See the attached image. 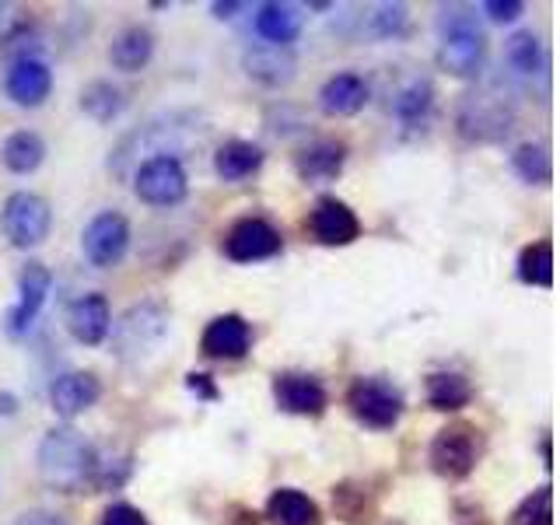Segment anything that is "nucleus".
I'll return each instance as SVG.
<instances>
[{"instance_id": "13", "label": "nucleus", "mask_w": 560, "mask_h": 525, "mask_svg": "<svg viewBox=\"0 0 560 525\" xmlns=\"http://www.w3.org/2000/svg\"><path fill=\"white\" fill-rule=\"evenodd\" d=\"M270 389L277 410L291 417H323L329 407L326 385L308 372H277Z\"/></svg>"}, {"instance_id": "23", "label": "nucleus", "mask_w": 560, "mask_h": 525, "mask_svg": "<svg viewBox=\"0 0 560 525\" xmlns=\"http://www.w3.org/2000/svg\"><path fill=\"white\" fill-rule=\"evenodd\" d=\"M154 57V35L144 25H130L122 28L116 39L109 43V63L119 74H140Z\"/></svg>"}, {"instance_id": "9", "label": "nucleus", "mask_w": 560, "mask_h": 525, "mask_svg": "<svg viewBox=\"0 0 560 525\" xmlns=\"http://www.w3.org/2000/svg\"><path fill=\"white\" fill-rule=\"evenodd\" d=\"M130 221L119 214V210H98V214L84 224L81 232V253L84 259L98 270H113L119 267L130 253Z\"/></svg>"}, {"instance_id": "39", "label": "nucleus", "mask_w": 560, "mask_h": 525, "mask_svg": "<svg viewBox=\"0 0 560 525\" xmlns=\"http://www.w3.org/2000/svg\"><path fill=\"white\" fill-rule=\"evenodd\" d=\"M14 525H67V522L60 515H52V512H25Z\"/></svg>"}, {"instance_id": "38", "label": "nucleus", "mask_w": 560, "mask_h": 525, "mask_svg": "<svg viewBox=\"0 0 560 525\" xmlns=\"http://www.w3.org/2000/svg\"><path fill=\"white\" fill-rule=\"evenodd\" d=\"M455 525H490V518H487V512L480 504L455 501Z\"/></svg>"}, {"instance_id": "31", "label": "nucleus", "mask_w": 560, "mask_h": 525, "mask_svg": "<svg viewBox=\"0 0 560 525\" xmlns=\"http://www.w3.org/2000/svg\"><path fill=\"white\" fill-rule=\"evenodd\" d=\"M434 109V84L428 78H413L410 84H402L393 95V116L407 127L424 122Z\"/></svg>"}, {"instance_id": "3", "label": "nucleus", "mask_w": 560, "mask_h": 525, "mask_svg": "<svg viewBox=\"0 0 560 525\" xmlns=\"http://www.w3.org/2000/svg\"><path fill=\"white\" fill-rule=\"evenodd\" d=\"M515 130V105L498 88H472L455 109V133L469 144H501Z\"/></svg>"}, {"instance_id": "29", "label": "nucleus", "mask_w": 560, "mask_h": 525, "mask_svg": "<svg viewBox=\"0 0 560 525\" xmlns=\"http://www.w3.org/2000/svg\"><path fill=\"white\" fill-rule=\"evenodd\" d=\"M122 109H127V98H122V88H116L113 81L98 78L81 88V113L102 122V127H109L113 119H119Z\"/></svg>"}, {"instance_id": "2", "label": "nucleus", "mask_w": 560, "mask_h": 525, "mask_svg": "<svg viewBox=\"0 0 560 525\" xmlns=\"http://www.w3.org/2000/svg\"><path fill=\"white\" fill-rule=\"evenodd\" d=\"M487 63V32L469 8H442L438 14V67L448 78L477 81Z\"/></svg>"}, {"instance_id": "42", "label": "nucleus", "mask_w": 560, "mask_h": 525, "mask_svg": "<svg viewBox=\"0 0 560 525\" xmlns=\"http://www.w3.org/2000/svg\"><path fill=\"white\" fill-rule=\"evenodd\" d=\"M539 455H542V466H553V452H550V434H542L539 438Z\"/></svg>"}, {"instance_id": "8", "label": "nucleus", "mask_w": 560, "mask_h": 525, "mask_svg": "<svg viewBox=\"0 0 560 525\" xmlns=\"http://www.w3.org/2000/svg\"><path fill=\"white\" fill-rule=\"evenodd\" d=\"M133 192L148 207H175L186 200L189 175L179 154H154L133 172Z\"/></svg>"}, {"instance_id": "43", "label": "nucleus", "mask_w": 560, "mask_h": 525, "mask_svg": "<svg viewBox=\"0 0 560 525\" xmlns=\"http://www.w3.org/2000/svg\"><path fill=\"white\" fill-rule=\"evenodd\" d=\"M0 413H14V396L0 393Z\"/></svg>"}, {"instance_id": "12", "label": "nucleus", "mask_w": 560, "mask_h": 525, "mask_svg": "<svg viewBox=\"0 0 560 525\" xmlns=\"http://www.w3.org/2000/svg\"><path fill=\"white\" fill-rule=\"evenodd\" d=\"M305 232L329 249H343V245L361 238V218L354 207L337 200V197H319L305 218Z\"/></svg>"}, {"instance_id": "27", "label": "nucleus", "mask_w": 560, "mask_h": 525, "mask_svg": "<svg viewBox=\"0 0 560 525\" xmlns=\"http://www.w3.org/2000/svg\"><path fill=\"white\" fill-rule=\"evenodd\" d=\"M428 407L438 413H459L472 402V382L463 372H434L428 375Z\"/></svg>"}, {"instance_id": "4", "label": "nucleus", "mask_w": 560, "mask_h": 525, "mask_svg": "<svg viewBox=\"0 0 560 525\" xmlns=\"http://www.w3.org/2000/svg\"><path fill=\"white\" fill-rule=\"evenodd\" d=\"M172 315L162 302H140L127 308V315L109 329L113 337V354L119 361H144L151 358L162 340L168 337Z\"/></svg>"}, {"instance_id": "30", "label": "nucleus", "mask_w": 560, "mask_h": 525, "mask_svg": "<svg viewBox=\"0 0 560 525\" xmlns=\"http://www.w3.org/2000/svg\"><path fill=\"white\" fill-rule=\"evenodd\" d=\"M512 172L529 186H550L553 183V154L539 140H525L512 151Z\"/></svg>"}, {"instance_id": "37", "label": "nucleus", "mask_w": 560, "mask_h": 525, "mask_svg": "<svg viewBox=\"0 0 560 525\" xmlns=\"http://www.w3.org/2000/svg\"><path fill=\"white\" fill-rule=\"evenodd\" d=\"M186 389L197 396V399H207V402H214L221 399V389H218V382L210 378L207 372H189L186 375Z\"/></svg>"}, {"instance_id": "36", "label": "nucleus", "mask_w": 560, "mask_h": 525, "mask_svg": "<svg viewBox=\"0 0 560 525\" xmlns=\"http://www.w3.org/2000/svg\"><path fill=\"white\" fill-rule=\"evenodd\" d=\"M522 11H525L522 0H487V4H483V14L494 25H512V22H518Z\"/></svg>"}, {"instance_id": "26", "label": "nucleus", "mask_w": 560, "mask_h": 525, "mask_svg": "<svg viewBox=\"0 0 560 525\" xmlns=\"http://www.w3.org/2000/svg\"><path fill=\"white\" fill-rule=\"evenodd\" d=\"M504 63L525 81L547 78V49H542V39L533 28L515 32L512 39L504 43Z\"/></svg>"}, {"instance_id": "35", "label": "nucleus", "mask_w": 560, "mask_h": 525, "mask_svg": "<svg viewBox=\"0 0 560 525\" xmlns=\"http://www.w3.org/2000/svg\"><path fill=\"white\" fill-rule=\"evenodd\" d=\"M98 525H151V522H148V515L140 512L137 504H130V501H113L102 512Z\"/></svg>"}, {"instance_id": "17", "label": "nucleus", "mask_w": 560, "mask_h": 525, "mask_svg": "<svg viewBox=\"0 0 560 525\" xmlns=\"http://www.w3.org/2000/svg\"><path fill=\"white\" fill-rule=\"evenodd\" d=\"M67 329L81 347H102L113 329V308L102 291H88L67 308Z\"/></svg>"}, {"instance_id": "18", "label": "nucleus", "mask_w": 560, "mask_h": 525, "mask_svg": "<svg viewBox=\"0 0 560 525\" xmlns=\"http://www.w3.org/2000/svg\"><path fill=\"white\" fill-rule=\"evenodd\" d=\"M242 70L262 88H288L298 78V57L291 46L256 43L242 52Z\"/></svg>"}, {"instance_id": "14", "label": "nucleus", "mask_w": 560, "mask_h": 525, "mask_svg": "<svg viewBox=\"0 0 560 525\" xmlns=\"http://www.w3.org/2000/svg\"><path fill=\"white\" fill-rule=\"evenodd\" d=\"M253 350V326L238 312L214 315L200 332V354L210 361H242Z\"/></svg>"}, {"instance_id": "5", "label": "nucleus", "mask_w": 560, "mask_h": 525, "mask_svg": "<svg viewBox=\"0 0 560 525\" xmlns=\"http://www.w3.org/2000/svg\"><path fill=\"white\" fill-rule=\"evenodd\" d=\"M428 463L442 480H469L480 463V428L469 420H448V424L431 438Z\"/></svg>"}, {"instance_id": "25", "label": "nucleus", "mask_w": 560, "mask_h": 525, "mask_svg": "<svg viewBox=\"0 0 560 525\" xmlns=\"http://www.w3.org/2000/svg\"><path fill=\"white\" fill-rule=\"evenodd\" d=\"M262 148L253 144V140H224V144L214 151V172L221 183H242L256 175L262 168Z\"/></svg>"}, {"instance_id": "22", "label": "nucleus", "mask_w": 560, "mask_h": 525, "mask_svg": "<svg viewBox=\"0 0 560 525\" xmlns=\"http://www.w3.org/2000/svg\"><path fill=\"white\" fill-rule=\"evenodd\" d=\"M332 515L343 525H372L378 518V498L361 480L332 483Z\"/></svg>"}, {"instance_id": "33", "label": "nucleus", "mask_w": 560, "mask_h": 525, "mask_svg": "<svg viewBox=\"0 0 560 525\" xmlns=\"http://www.w3.org/2000/svg\"><path fill=\"white\" fill-rule=\"evenodd\" d=\"M508 525H553V487L542 483L533 490V494H525L515 504Z\"/></svg>"}, {"instance_id": "1", "label": "nucleus", "mask_w": 560, "mask_h": 525, "mask_svg": "<svg viewBox=\"0 0 560 525\" xmlns=\"http://www.w3.org/2000/svg\"><path fill=\"white\" fill-rule=\"evenodd\" d=\"M95 466H98V452L88 438L70 428H49L43 434L39 448H35V469H39V480L57 490V494H92L95 490Z\"/></svg>"}, {"instance_id": "11", "label": "nucleus", "mask_w": 560, "mask_h": 525, "mask_svg": "<svg viewBox=\"0 0 560 525\" xmlns=\"http://www.w3.org/2000/svg\"><path fill=\"white\" fill-rule=\"evenodd\" d=\"M284 249V235L267 218H238L224 235V256L232 262H262Z\"/></svg>"}, {"instance_id": "10", "label": "nucleus", "mask_w": 560, "mask_h": 525, "mask_svg": "<svg viewBox=\"0 0 560 525\" xmlns=\"http://www.w3.org/2000/svg\"><path fill=\"white\" fill-rule=\"evenodd\" d=\"M49 291H52L49 267L39 259H28L22 267V273H18V302H14V308L8 312V319H4L8 337H14V340L25 337V332L32 329V323L39 319Z\"/></svg>"}, {"instance_id": "41", "label": "nucleus", "mask_w": 560, "mask_h": 525, "mask_svg": "<svg viewBox=\"0 0 560 525\" xmlns=\"http://www.w3.org/2000/svg\"><path fill=\"white\" fill-rule=\"evenodd\" d=\"M245 4H221V0H218V4H210V11H214V18H221V22H224V18H235V11H242Z\"/></svg>"}, {"instance_id": "24", "label": "nucleus", "mask_w": 560, "mask_h": 525, "mask_svg": "<svg viewBox=\"0 0 560 525\" xmlns=\"http://www.w3.org/2000/svg\"><path fill=\"white\" fill-rule=\"evenodd\" d=\"M256 35L270 46H291L298 35H302V14H298L294 4H277V0H267V4L256 8Z\"/></svg>"}, {"instance_id": "21", "label": "nucleus", "mask_w": 560, "mask_h": 525, "mask_svg": "<svg viewBox=\"0 0 560 525\" xmlns=\"http://www.w3.org/2000/svg\"><path fill=\"white\" fill-rule=\"evenodd\" d=\"M262 518L270 525H323V508L298 487H277L267 498Z\"/></svg>"}, {"instance_id": "20", "label": "nucleus", "mask_w": 560, "mask_h": 525, "mask_svg": "<svg viewBox=\"0 0 560 525\" xmlns=\"http://www.w3.org/2000/svg\"><path fill=\"white\" fill-rule=\"evenodd\" d=\"M368 98H372V88L354 70H340V74L326 78V84L319 88V109L332 119L358 116Z\"/></svg>"}, {"instance_id": "15", "label": "nucleus", "mask_w": 560, "mask_h": 525, "mask_svg": "<svg viewBox=\"0 0 560 525\" xmlns=\"http://www.w3.org/2000/svg\"><path fill=\"white\" fill-rule=\"evenodd\" d=\"M4 95L18 109H39L52 95V67L43 57H14L4 70Z\"/></svg>"}, {"instance_id": "34", "label": "nucleus", "mask_w": 560, "mask_h": 525, "mask_svg": "<svg viewBox=\"0 0 560 525\" xmlns=\"http://www.w3.org/2000/svg\"><path fill=\"white\" fill-rule=\"evenodd\" d=\"M368 28H372L378 39H402L410 32V8L407 4H378L368 14Z\"/></svg>"}, {"instance_id": "7", "label": "nucleus", "mask_w": 560, "mask_h": 525, "mask_svg": "<svg viewBox=\"0 0 560 525\" xmlns=\"http://www.w3.org/2000/svg\"><path fill=\"white\" fill-rule=\"evenodd\" d=\"M0 228L14 249H39L52 232V207L46 197L32 189H18L4 200L0 210Z\"/></svg>"}, {"instance_id": "16", "label": "nucleus", "mask_w": 560, "mask_h": 525, "mask_svg": "<svg viewBox=\"0 0 560 525\" xmlns=\"http://www.w3.org/2000/svg\"><path fill=\"white\" fill-rule=\"evenodd\" d=\"M347 165V144L332 137H319L294 154V172L305 186H329L343 175Z\"/></svg>"}, {"instance_id": "32", "label": "nucleus", "mask_w": 560, "mask_h": 525, "mask_svg": "<svg viewBox=\"0 0 560 525\" xmlns=\"http://www.w3.org/2000/svg\"><path fill=\"white\" fill-rule=\"evenodd\" d=\"M518 280L529 288H553V242L539 238L518 253Z\"/></svg>"}, {"instance_id": "40", "label": "nucleus", "mask_w": 560, "mask_h": 525, "mask_svg": "<svg viewBox=\"0 0 560 525\" xmlns=\"http://www.w3.org/2000/svg\"><path fill=\"white\" fill-rule=\"evenodd\" d=\"M14 28H18V14H14V4H0V43H4Z\"/></svg>"}, {"instance_id": "19", "label": "nucleus", "mask_w": 560, "mask_h": 525, "mask_svg": "<svg viewBox=\"0 0 560 525\" xmlns=\"http://www.w3.org/2000/svg\"><path fill=\"white\" fill-rule=\"evenodd\" d=\"M102 399V382L95 372H63L49 385V402L63 420H74L78 413L92 410Z\"/></svg>"}, {"instance_id": "28", "label": "nucleus", "mask_w": 560, "mask_h": 525, "mask_svg": "<svg viewBox=\"0 0 560 525\" xmlns=\"http://www.w3.org/2000/svg\"><path fill=\"white\" fill-rule=\"evenodd\" d=\"M0 162L14 175H32L46 162V140L35 130H14L0 148Z\"/></svg>"}, {"instance_id": "6", "label": "nucleus", "mask_w": 560, "mask_h": 525, "mask_svg": "<svg viewBox=\"0 0 560 525\" xmlns=\"http://www.w3.org/2000/svg\"><path fill=\"white\" fill-rule=\"evenodd\" d=\"M402 407H407L402 393L385 378L361 375L347 385V410L368 431H393L402 417Z\"/></svg>"}]
</instances>
